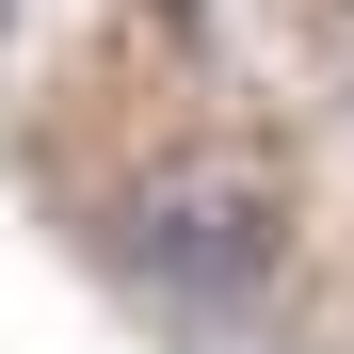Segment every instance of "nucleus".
<instances>
[{
    "mask_svg": "<svg viewBox=\"0 0 354 354\" xmlns=\"http://www.w3.org/2000/svg\"><path fill=\"white\" fill-rule=\"evenodd\" d=\"M113 258H129V290H145L161 322L258 338L274 290H290V194H274L258 161H177V177H145V194L113 209Z\"/></svg>",
    "mask_w": 354,
    "mask_h": 354,
    "instance_id": "f257e3e1",
    "label": "nucleus"
},
{
    "mask_svg": "<svg viewBox=\"0 0 354 354\" xmlns=\"http://www.w3.org/2000/svg\"><path fill=\"white\" fill-rule=\"evenodd\" d=\"M17 17H32V0H0V48H17Z\"/></svg>",
    "mask_w": 354,
    "mask_h": 354,
    "instance_id": "f03ea898",
    "label": "nucleus"
}]
</instances>
